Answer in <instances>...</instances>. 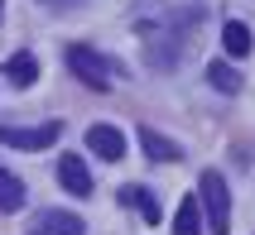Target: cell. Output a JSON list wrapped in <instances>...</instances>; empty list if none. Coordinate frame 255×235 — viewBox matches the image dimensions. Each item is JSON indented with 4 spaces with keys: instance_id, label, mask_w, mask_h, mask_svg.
<instances>
[{
    "instance_id": "cell-1",
    "label": "cell",
    "mask_w": 255,
    "mask_h": 235,
    "mask_svg": "<svg viewBox=\"0 0 255 235\" xmlns=\"http://www.w3.org/2000/svg\"><path fill=\"white\" fill-rule=\"evenodd\" d=\"M202 231L207 235H227L231 231V197H227V178H222V173H217V168H207V173H202Z\"/></svg>"
},
{
    "instance_id": "cell-2",
    "label": "cell",
    "mask_w": 255,
    "mask_h": 235,
    "mask_svg": "<svg viewBox=\"0 0 255 235\" xmlns=\"http://www.w3.org/2000/svg\"><path fill=\"white\" fill-rule=\"evenodd\" d=\"M68 68H72V77H77L87 91H97V96H106V91H111V63H106L97 48L72 43V48H68Z\"/></svg>"
},
{
    "instance_id": "cell-3",
    "label": "cell",
    "mask_w": 255,
    "mask_h": 235,
    "mask_svg": "<svg viewBox=\"0 0 255 235\" xmlns=\"http://www.w3.org/2000/svg\"><path fill=\"white\" fill-rule=\"evenodd\" d=\"M63 135V125L48 120V125H0V144H10V149H24V154H39L48 144H58Z\"/></svg>"
},
{
    "instance_id": "cell-4",
    "label": "cell",
    "mask_w": 255,
    "mask_h": 235,
    "mask_svg": "<svg viewBox=\"0 0 255 235\" xmlns=\"http://www.w3.org/2000/svg\"><path fill=\"white\" fill-rule=\"evenodd\" d=\"M87 149L97 154V158H106V163H121V158H126V135H121V130H116V125H92V130H87Z\"/></svg>"
},
{
    "instance_id": "cell-5",
    "label": "cell",
    "mask_w": 255,
    "mask_h": 235,
    "mask_svg": "<svg viewBox=\"0 0 255 235\" xmlns=\"http://www.w3.org/2000/svg\"><path fill=\"white\" fill-rule=\"evenodd\" d=\"M58 182H63V192H72V197H92V173L82 168L77 154H63V158H58Z\"/></svg>"
},
{
    "instance_id": "cell-6",
    "label": "cell",
    "mask_w": 255,
    "mask_h": 235,
    "mask_svg": "<svg viewBox=\"0 0 255 235\" xmlns=\"http://www.w3.org/2000/svg\"><path fill=\"white\" fill-rule=\"evenodd\" d=\"M29 235H87V226H82V216H72V211H43L39 221H34V231Z\"/></svg>"
},
{
    "instance_id": "cell-7",
    "label": "cell",
    "mask_w": 255,
    "mask_h": 235,
    "mask_svg": "<svg viewBox=\"0 0 255 235\" xmlns=\"http://www.w3.org/2000/svg\"><path fill=\"white\" fill-rule=\"evenodd\" d=\"M140 149H144L149 163H178V158H183V149H178L169 135H159V130H140Z\"/></svg>"
},
{
    "instance_id": "cell-8",
    "label": "cell",
    "mask_w": 255,
    "mask_h": 235,
    "mask_svg": "<svg viewBox=\"0 0 255 235\" xmlns=\"http://www.w3.org/2000/svg\"><path fill=\"white\" fill-rule=\"evenodd\" d=\"M5 82H10V86H34V82H39V58L29 53V48H24V53H10V63H5Z\"/></svg>"
},
{
    "instance_id": "cell-9",
    "label": "cell",
    "mask_w": 255,
    "mask_h": 235,
    "mask_svg": "<svg viewBox=\"0 0 255 235\" xmlns=\"http://www.w3.org/2000/svg\"><path fill=\"white\" fill-rule=\"evenodd\" d=\"M121 202H126V207H140L144 226H159V202H154L149 187H135V182H130V187H121Z\"/></svg>"
},
{
    "instance_id": "cell-10",
    "label": "cell",
    "mask_w": 255,
    "mask_h": 235,
    "mask_svg": "<svg viewBox=\"0 0 255 235\" xmlns=\"http://www.w3.org/2000/svg\"><path fill=\"white\" fill-rule=\"evenodd\" d=\"M222 48H227L231 58H246L255 48V39H251V29L241 24V19H227V29H222Z\"/></svg>"
},
{
    "instance_id": "cell-11",
    "label": "cell",
    "mask_w": 255,
    "mask_h": 235,
    "mask_svg": "<svg viewBox=\"0 0 255 235\" xmlns=\"http://www.w3.org/2000/svg\"><path fill=\"white\" fill-rule=\"evenodd\" d=\"M173 235H202V207H198V197H183V202H178Z\"/></svg>"
},
{
    "instance_id": "cell-12",
    "label": "cell",
    "mask_w": 255,
    "mask_h": 235,
    "mask_svg": "<svg viewBox=\"0 0 255 235\" xmlns=\"http://www.w3.org/2000/svg\"><path fill=\"white\" fill-rule=\"evenodd\" d=\"M19 207H24V182L0 168V216H10V211H19Z\"/></svg>"
},
{
    "instance_id": "cell-13",
    "label": "cell",
    "mask_w": 255,
    "mask_h": 235,
    "mask_svg": "<svg viewBox=\"0 0 255 235\" xmlns=\"http://www.w3.org/2000/svg\"><path fill=\"white\" fill-rule=\"evenodd\" d=\"M207 82L217 86V91H227V96H236V91H241V72L231 68V63H207Z\"/></svg>"
},
{
    "instance_id": "cell-14",
    "label": "cell",
    "mask_w": 255,
    "mask_h": 235,
    "mask_svg": "<svg viewBox=\"0 0 255 235\" xmlns=\"http://www.w3.org/2000/svg\"><path fill=\"white\" fill-rule=\"evenodd\" d=\"M43 5H53V10H72V5H82V0H43Z\"/></svg>"
}]
</instances>
